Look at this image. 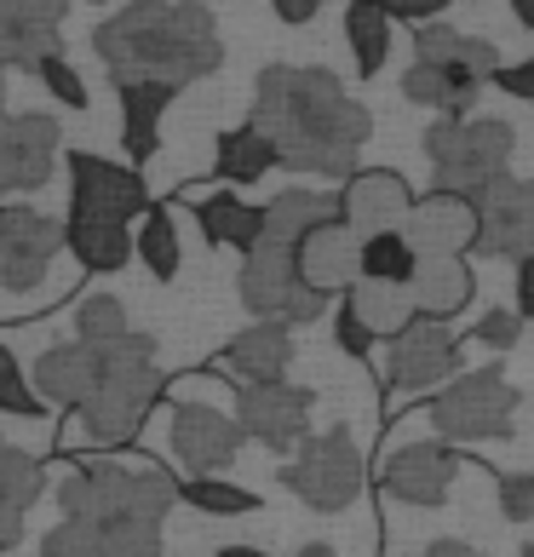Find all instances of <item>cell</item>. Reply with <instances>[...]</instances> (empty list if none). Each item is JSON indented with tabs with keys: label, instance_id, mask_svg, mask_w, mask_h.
<instances>
[{
	"label": "cell",
	"instance_id": "obj_45",
	"mask_svg": "<svg viewBox=\"0 0 534 557\" xmlns=\"http://www.w3.org/2000/svg\"><path fill=\"white\" fill-rule=\"evenodd\" d=\"M276 17H282V24H311L316 0H276Z\"/></svg>",
	"mask_w": 534,
	"mask_h": 557
},
{
	"label": "cell",
	"instance_id": "obj_47",
	"mask_svg": "<svg viewBox=\"0 0 534 557\" xmlns=\"http://www.w3.org/2000/svg\"><path fill=\"white\" fill-rule=\"evenodd\" d=\"M511 17H518L523 29H534V0H518V7H511Z\"/></svg>",
	"mask_w": 534,
	"mask_h": 557
},
{
	"label": "cell",
	"instance_id": "obj_8",
	"mask_svg": "<svg viewBox=\"0 0 534 557\" xmlns=\"http://www.w3.org/2000/svg\"><path fill=\"white\" fill-rule=\"evenodd\" d=\"M282 483L299 494L311 511L322 518H339L362 500V483H368V466H362V448L345 425L322 431V437H305L299 454L282 466Z\"/></svg>",
	"mask_w": 534,
	"mask_h": 557
},
{
	"label": "cell",
	"instance_id": "obj_17",
	"mask_svg": "<svg viewBox=\"0 0 534 557\" xmlns=\"http://www.w3.org/2000/svg\"><path fill=\"white\" fill-rule=\"evenodd\" d=\"M471 208L483 213V242L477 253L488 259H534V178H500L483 196H471Z\"/></svg>",
	"mask_w": 534,
	"mask_h": 557
},
{
	"label": "cell",
	"instance_id": "obj_12",
	"mask_svg": "<svg viewBox=\"0 0 534 557\" xmlns=\"http://www.w3.org/2000/svg\"><path fill=\"white\" fill-rule=\"evenodd\" d=\"M311 408H316V391H305L294 380L236 391V425H241V437H253L259 448H299L311 437Z\"/></svg>",
	"mask_w": 534,
	"mask_h": 557
},
{
	"label": "cell",
	"instance_id": "obj_44",
	"mask_svg": "<svg viewBox=\"0 0 534 557\" xmlns=\"http://www.w3.org/2000/svg\"><path fill=\"white\" fill-rule=\"evenodd\" d=\"M511 311H518L523 322L534 317V259L518 264V287H511Z\"/></svg>",
	"mask_w": 534,
	"mask_h": 557
},
{
	"label": "cell",
	"instance_id": "obj_29",
	"mask_svg": "<svg viewBox=\"0 0 534 557\" xmlns=\"http://www.w3.org/2000/svg\"><path fill=\"white\" fill-rule=\"evenodd\" d=\"M64 247L75 253L80 271H98V276H110V271H121L127 259H138V247H133V236H127V224L70 219V224H64Z\"/></svg>",
	"mask_w": 534,
	"mask_h": 557
},
{
	"label": "cell",
	"instance_id": "obj_18",
	"mask_svg": "<svg viewBox=\"0 0 534 557\" xmlns=\"http://www.w3.org/2000/svg\"><path fill=\"white\" fill-rule=\"evenodd\" d=\"M58 161V121L24 110V115H0V196H24L40 190L52 178Z\"/></svg>",
	"mask_w": 534,
	"mask_h": 557
},
{
	"label": "cell",
	"instance_id": "obj_23",
	"mask_svg": "<svg viewBox=\"0 0 534 557\" xmlns=\"http://www.w3.org/2000/svg\"><path fill=\"white\" fill-rule=\"evenodd\" d=\"M98 350H87V345H75V339H64V345H52V350H40V362H35V397L47 403V408H75L92 397V385H98Z\"/></svg>",
	"mask_w": 534,
	"mask_h": 557
},
{
	"label": "cell",
	"instance_id": "obj_14",
	"mask_svg": "<svg viewBox=\"0 0 534 557\" xmlns=\"http://www.w3.org/2000/svg\"><path fill=\"white\" fill-rule=\"evenodd\" d=\"M414 190L397 168H362L357 178L339 184V224L351 231L357 242L380 236V231H402L408 213H414Z\"/></svg>",
	"mask_w": 534,
	"mask_h": 557
},
{
	"label": "cell",
	"instance_id": "obj_5",
	"mask_svg": "<svg viewBox=\"0 0 534 557\" xmlns=\"http://www.w3.org/2000/svg\"><path fill=\"white\" fill-rule=\"evenodd\" d=\"M500 70H506L500 47L488 35L431 24V29H414V64L402 75V98L437 110L448 121H465L471 104L483 98V81H495Z\"/></svg>",
	"mask_w": 534,
	"mask_h": 557
},
{
	"label": "cell",
	"instance_id": "obj_35",
	"mask_svg": "<svg viewBox=\"0 0 534 557\" xmlns=\"http://www.w3.org/2000/svg\"><path fill=\"white\" fill-rule=\"evenodd\" d=\"M178 500L208 511V518H248V511H259V494L253 488H236L224 478H184L178 483Z\"/></svg>",
	"mask_w": 534,
	"mask_h": 557
},
{
	"label": "cell",
	"instance_id": "obj_42",
	"mask_svg": "<svg viewBox=\"0 0 534 557\" xmlns=\"http://www.w3.org/2000/svg\"><path fill=\"white\" fill-rule=\"evenodd\" d=\"M385 17H392V24L431 29V24H443V7H437V0H397V7H385Z\"/></svg>",
	"mask_w": 534,
	"mask_h": 557
},
{
	"label": "cell",
	"instance_id": "obj_43",
	"mask_svg": "<svg viewBox=\"0 0 534 557\" xmlns=\"http://www.w3.org/2000/svg\"><path fill=\"white\" fill-rule=\"evenodd\" d=\"M495 87L511 92V98H523V104H534V58H523V64H506L495 75Z\"/></svg>",
	"mask_w": 534,
	"mask_h": 557
},
{
	"label": "cell",
	"instance_id": "obj_3",
	"mask_svg": "<svg viewBox=\"0 0 534 557\" xmlns=\"http://www.w3.org/2000/svg\"><path fill=\"white\" fill-rule=\"evenodd\" d=\"M58 511L98 534V557H161V523L178 500V478L133 471L121 460H87L58 478Z\"/></svg>",
	"mask_w": 534,
	"mask_h": 557
},
{
	"label": "cell",
	"instance_id": "obj_34",
	"mask_svg": "<svg viewBox=\"0 0 534 557\" xmlns=\"http://www.w3.org/2000/svg\"><path fill=\"white\" fill-rule=\"evenodd\" d=\"M133 327H127V311H121L115 294H87L75 299V345L87 350H104V345H121Z\"/></svg>",
	"mask_w": 534,
	"mask_h": 557
},
{
	"label": "cell",
	"instance_id": "obj_52",
	"mask_svg": "<svg viewBox=\"0 0 534 557\" xmlns=\"http://www.w3.org/2000/svg\"><path fill=\"white\" fill-rule=\"evenodd\" d=\"M0 552H7V546H0Z\"/></svg>",
	"mask_w": 534,
	"mask_h": 557
},
{
	"label": "cell",
	"instance_id": "obj_4",
	"mask_svg": "<svg viewBox=\"0 0 534 557\" xmlns=\"http://www.w3.org/2000/svg\"><path fill=\"white\" fill-rule=\"evenodd\" d=\"M98 385L92 397L75 408L80 420V443L87 448H127L150 408L167 397V374L156 368V339L150 334H127L121 345H104L98 350Z\"/></svg>",
	"mask_w": 534,
	"mask_h": 557
},
{
	"label": "cell",
	"instance_id": "obj_32",
	"mask_svg": "<svg viewBox=\"0 0 534 557\" xmlns=\"http://www.w3.org/2000/svg\"><path fill=\"white\" fill-rule=\"evenodd\" d=\"M345 47H351L357 58V75H380L385 58H392V17H385V7H345Z\"/></svg>",
	"mask_w": 534,
	"mask_h": 557
},
{
	"label": "cell",
	"instance_id": "obj_39",
	"mask_svg": "<svg viewBox=\"0 0 534 557\" xmlns=\"http://www.w3.org/2000/svg\"><path fill=\"white\" fill-rule=\"evenodd\" d=\"M500 518L506 523H534V471H500Z\"/></svg>",
	"mask_w": 534,
	"mask_h": 557
},
{
	"label": "cell",
	"instance_id": "obj_26",
	"mask_svg": "<svg viewBox=\"0 0 534 557\" xmlns=\"http://www.w3.org/2000/svg\"><path fill=\"white\" fill-rule=\"evenodd\" d=\"M414 311L425 322H455L471 299H477V276H471L465 259H420L414 271Z\"/></svg>",
	"mask_w": 534,
	"mask_h": 557
},
{
	"label": "cell",
	"instance_id": "obj_51",
	"mask_svg": "<svg viewBox=\"0 0 534 557\" xmlns=\"http://www.w3.org/2000/svg\"><path fill=\"white\" fill-rule=\"evenodd\" d=\"M523 557H534V546H529V552H523Z\"/></svg>",
	"mask_w": 534,
	"mask_h": 557
},
{
	"label": "cell",
	"instance_id": "obj_33",
	"mask_svg": "<svg viewBox=\"0 0 534 557\" xmlns=\"http://www.w3.org/2000/svg\"><path fill=\"white\" fill-rule=\"evenodd\" d=\"M133 247H138L144 271H150L156 282H173V276H178L184 247H178V224H173V213H167V208H150V213H144Z\"/></svg>",
	"mask_w": 534,
	"mask_h": 557
},
{
	"label": "cell",
	"instance_id": "obj_22",
	"mask_svg": "<svg viewBox=\"0 0 534 557\" xmlns=\"http://www.w3.org/2000/svg\"><path fill=\"white\" fill-rule=\"evenodd\" d=\"M219 362L231 368L241 385H282L294 368V334L276 322H248L241 334L219 350Z\"/></svg>",
	"mask_w": 534,
	"mask_h": 557
},
{
	"label": "cell",
	"instance_id": "obj_24",
	"mask_svg": "<svg viewBox=\"0 0 534 557\" xmlns=\"http://www.w3.org/2000/svg\"><path fill=\"white\" fill-rule=\"evenodd\" d=\"M40 488H47V466H40L29 448L0 437V546L7 552L24 541V518L40 500Z\"/></svg>",
	"mask_w": 534,
	"mask_h": 557
},
{
	"label": "cell",
	"instance_id": "obj_19",
	"mask_svg": "<svg viewBox=\"0 0 534 557\" xmlns=\"http://www.w3.org/2000/svg\"><path fill=\"white\" fill-rule=\"evenodd\" d=\"M64 0H0V70H29L64 52Z\"/></svg>",
	"mask_w": 534,
	"mask_h": 557
},
{
	"label": "cell",
	"instance_id": "obj_49",
	"mask_svg": "<svg viewBox=\"0 0 534 557\" xmlns=\"http://www.w3.org/2000/svg\"><path fill=\"white\" fill-rule=\"evenodd\" d=\"M294 557H334V552H327V546H305V552H294Z\"/></svg>",
	"mask_w": 534,
	"mask_h": 557
},
{
	"label": "cell",
	"instance_id": "obj_10",
	"mask_svg": "<svg viewBox=\"0 0 534 557\" xmlns=\"http://www.w3.org/2000/svg\"><path fill=\"white\" fill-rule=\"evenodd\" d=\"M150 213V190H144L138 168H121L92 150L70 156V219L92 224H133Z\"/></svg>",
	"mask_w": 534,
	"mask_h": 557
},
{
	"label": "cell",
	"instance_id": "obj_36",
	"mask_svg": "<svg viewBox=\"0 0 534 557\" xmlns=\"http://www.w3.org/2000/svg\"><path fill=\"white\" fill-rule=\"evenodd\" d=\"M0 414H12V420H47V403L29 391L24 368H17V357H12L7 345H0Z\"/></svg>",
	"mask_w": 534,
	"mask_h": 557
},
{
	"label": "cell",
	"instance_id": "obj_40",
	"mask_svg": "<svg viewBox=\"0 0 534 557\" xmlns=\"http://www.w3.org/2000/svg\"><path fill=\"white\" fill-rule=\"evenodd\" d=\"M523 339V317L506 311V305H495L488 317H477V327H471V345H488V350H511Z\"/></svg>",
	"mask_w": 534,
	"mask_h": 557
},
{
	"label": "cell",
	"instance_id": "obj_6",
	"mask_svg": "<svg viewBox=\"0 0 534 557\" xmlns=\"http://www.w3.org/2000/svg\"><path fill=\"white\" fill-rule=\"evenodd\" d=\"M518 150V133L500 115H465V121H431L425 127V161H431V190L443 196H483L500 184Z\"/></svg>",
	"mask_w": 534,
	"mask_h": 557
},
{
	"label": "cell",
	"instance_id": "obj_15",
	"mask_svg": "<svg viewBox=\"0 0 534 557\" xmlns=\"http://www.w3.org/2000/svg\"><path fill=\"white\" fill-rule=\"evenodd\" d=\"M460 448L448 443H402L380 460V488L402 506H443L460 478Z\"/></svg>",
	"mask_w": 534,
	"mask_h": 557
},
{
	"label": "cell",
	"instance_id": "obj_7",
	"mask_svg": "<svg viewBox=\"0 0 534 557\" xmlns=\"http://www.w3.org/2000/svg\"><path fill=\"white\" fill-rule=\"evenodd\" d=\"M518 385L500 368H471L443 385V397H431V425L443 431V443H506L518 431Z\"/></svg>",
	"mask_w": 534,
	"mask_h": 557
},
{
	"label": "cell",
	"instance_id": "obj_37",
	"mask_svg": "<svg viewBox=\"0 0 534 557\" xmlns=\"http://www.w3.org/2000/svg\"><path fill=\"white\" fill-rule=\"evenodd\" d=\"M35 75H40V87H47L58 104H70V110H87L92 104V92H87V81H80V70L70 64L64 52L58 58H47V64H35Z\"/></svg>",
	"mask_w": 534,
	"mask_h": 557
},
{
	"label": "cell",
	"instance_id": "obj_48",
	"mask_svg": "<svg viewBox=\"0 0 534 557\" xmlns=\"http://www.w3.org/2000/svg\"><path fill=\"white\" fill-rule=\"evenodd\" d=\"M219 557H264L259 546H219Z\"/></svg>",
	"mask_w": 534,
	"mask_h": 557
},
{
	"label": "cell",
	"instance_id": "obj_21",
	"mask_svg": "<svg viewBox=\"0 0 534 557\" xmlns=\"http://www.w3.org/2000/svg\"><path fill=\"white\" fill-rule=\"evenodd\" d=\"M357 259H362V242L345 231L339 219H327V224H316L311 236L299 242V282L311 287L316 299H345L357 287Z\"/></svg>",
	"mask_w": 534,
	"mask_h": 557
},
{
	"label": "cell",
	"instance_id": "obj_30",
	"mask_svg": "<svg viewBox=\"0 0 534 557\" xmlns=\"http://www.w3.org/2000/svg\"><path fill=\"white\" fill-rule=\"evenodd\" d=\"M213 173L231 184H259L264 173H276V150L264 144L259 127H231L213 144Z\"/></svg>",
	"mask_w": 534,
	"mask_h": 557
},
{
	"label": "cell",
	"instance_id": "obj_25",
	"mask_svg": "<svg viewBox=\"0 0 534 557\" xmlns=\"http://www.w3.org/2000/svg\"><path fill=\"white\" fill-rule=\"evenodd\" d=\"M184 201H196V224L213 247H236V253L248 259L264 242V208H253V201H241L231 190H213V196L208 190H184Z\"/></svg>",
	"mask_w": 534,
	"mask_h": 557
},
{
	"label": "cell",
	"instance_id": "obj_1",
	"mask_svg": "<svg viewBox=\"0 0 534 557\" xmlns=\"http://www.w3.org/2000/svg\"><path fill=\"white\" fill-rule=\"evenodd\" d=\"M248 127L264 133L276 150V168L294 173H322V178H357V150L374 133L368 115L334 70H299V64H271L253 81V115Z\"/></svg>",
	"mask_w": 534,
	"mask_h": 557
},
{
	"label": "cell",
	"instance_id": "obj_9",
	"mask_svg": "<svg viewBox=\"0 0 534 557\" xmlns=\"http://www.w3.org/2000/svg\"><path fill=\"white\" fill-rule=\"evenodd\" d=\"M236 294H241V305H248V317H253V322L299 327V322L327 317V299H316L311 287L299 282V247L271 242V236H264L253 253L241 259Z\"/></svg>",
	"mask_w": 534,
	"mask_h": 557
},
{
	"label": "cell",
	"instance_id": "obj_31",
	"mask_svg": "<svg viewBox=\"0 0 534 557\" xmlns=\"http://www.w3.org/2000/svg\"><path fill=\"white\" fill-rule=\"evenodd\" d=\"M420 271V253L408 247L402 231H380L362 242V259H357V282H380V287H414Z\"/></svg>",
	"mask_w": 534,
	"mask_h": 557
},
{
	"label": "cell",
	"instance_id": "obj_2",
	"mask_svg": "<svg viewBox=\"0 0 534 557\" xmlns=\"http://www.w3.org/2000/svg\"><path fill=\"white\" fill-rule=\"evenodd\" d=\"M92 47L104 58L115 87L144 81V87L184 92L196 81L219 75L224 64L219 17L208 7H196V0H133V7L110 12L92 29Z\"/></svg>",
	"mask_w": 534,
	"mask_h": 557
},
{
	"label": "cell",
	"instance_id": "obj_50",
	"mask_svg": "<svg viewBox=\"0 0 534 557\" xmlns=\"http://www.w3.org/2000/svg\"><path fill=\"white\" fill-rule=\"evenodd\" d=\"M0 115H7V81H0Z\"/></svg>",
	"mask_w": 534,
	"mask_h": 557
},
{
	"label": "cell",
	"instance_id": "obj_16",
	"mask_svg": "<svg viewBox=\"0 0 534 557\" xmlns=\"http://www.w3.org/2000/svg\"><path fill=\"white\" fill-rule=\"evenodd\" d=\"M402 236L420 259H465V253H477V242H483V213L471 208L465 196L425 190L414 201V213H408Z\"/></svg>",
	"mask_w": 534,
	"mask_h": 557
},
{
	"label": "cell",
	"instance_id": "obj_28",
	"mask_svg": "<svg viewBox=\"0 0 534 557\" xmlns=\"http://www.w3.org/2000/svg\"><path fill=\"white\" fill-rule=\"evenodd\" d=\"M121 98V133H127V156L133 161H150L156 144H161V115L178 92L167 87H144V81H127V87H115Z\"/></svg>",
	"mask_w": 534,
	"mask_h": 557
},
{
	"label": "cell",
	"instance_id": "obj_46",
	"mask_svg": "<svg viewBox=\"0 0 534 557\" xmlns=\"http://www.w3.org/2000/svg\"><path fill=\"white\" fill-rule=\"evenodd\" d=\"M420 557H483V552H471V546H460V541H437V546H425Z\"/></svg>",
	"mask_w": 534,
	"mask_h": 557
},
{
	"label": "cell",
	"instance_id": "obj_41",
	"mask_svg": "<svg viewBox=\"0 0 534 557\" xmlns=\"http://www.w3.org/2000/svg\"><path fill=\"white\" fill-rule=\"evenodd\" d=\"M334 339H339V350H345V357H368V350H374V334H368V327L351 317V305H345L339 299V311H334Z\"/></svg>",
	"mask_w": 534,
	"mask_h": 557
},
{
	"label": "cell",
	"instance_id": "obj_13",
	"mask_svg": "<svg viewBox=\"0 0 534 557\" xmlns=\"http://www.w3.org/2000/svg\"><path fill=\"white\" fill-rule=\"evenodd\" d=\"M58 247H64V224L35 213V208H0V287L7 294H29L47 282Z\"/></svg>",
	"mask_w": 534,
	"mask_h": 557
},
{
	"label": "cell",
	"instance_id": "obj_20",
	"mask_svg": "<svg viewBox=\"0 0 534 557\" xmlns=\"http://www.w3.org/2000/svg\"><path fill=\"white\" fill-rule=\"evenodd\" d=\"M241 425L236 414H224L213 403H178L173 408V454L190 478H219L224 466L241 454Z\"/></svg>",
	"mask_w": 534,
	"mask_h": 557
},
{
	"label": "cell",
	"instance_id": "obj_27",
	"mask_svg": "<svg viewBox=\"0 0 534 557\" xmlns=\"http://www.w3.org/2000/svg\"><path fill=\"white\" fill-rule=\"evenodd\" d=\"M345 305H351V317L368 327L374 339H402L408 327L420 322V311H414V294L408 287H380V282H357L351 294H345Z\"/></svg>",
	"mask_w": 534,
	"mask_h": 557
},
{
	"label": "cell",
	"instance_id": "obj_11",
	"mask_svg": "<svg viewBox=\"0 0 534 557\" xmlns=\"http://www.w3.org/2000/svg\"><path fill=\"white\" fill-rule=\"evenodd\" d=\"M460 380V339L448 334V322H414L402 339H392L385 357V385L392 397H414V391H443Z\"/></svg>",
	"mask_w": 534,
	"mask_h": 557
},
{
	"label": "cell",
	"instance_id": "obj_38",
	"mask_svg": "<svg viewBox=\"0 0 534 557\" xmlns=\"http://www.w3.org/2000/svg\"><path fill=\"white\" fill-rule=\"evenodd\" d=\"M40 557H98V534L87 523L58 518L47 534H40Z\"/></svg>",
	"mask_w": 534,
	"mask_h": 557
}]
</instances>
